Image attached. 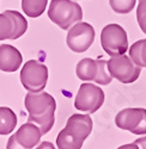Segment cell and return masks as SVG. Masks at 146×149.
<instances>
[{
  "label": "cell",
  "instance_id": "1",
  "mask_svg": "<svg viewBox=\"0 0 146 149\" xmlns=\"http://www.w3.org/2000/svg\"><path fill=\"white\" fill-rule=\"evenodd\" d=\"M25 109L29 112L28 122H32L40 127L43 135L49 131L55 122L56 102L54 97L47 92H29L25 95Z\"/></svg>",
  "mask_w": 146,
  "mask_h": 149
},
{
  "label": "cell",
  "instance_id": "2",
  "mask_svg": "<svg viewBox=\"0 0 146 149\" xmlns=\"http://www.w3.org/2000/svg\"><path fill=\"white\" fill-rule=\"evenodd\" d=\"M92 119L88 115H72L66 127L59 132L56 146L59 149H80L85 139L92 131Z\"/></svg>",
  "mask_w": 146,
  "mask_h": 149
},
{
  "label": "cell",
  "instance_id": "3",
  "mask_svg": "<svg viewBox=\"0 0 146 149\" xmlns=\"http://www.w3.org/2000/svg\"><path fill=\"white\" fill-rule=\"evenodd\" d=\"M48 17L62 30H68L73 24L83 19V10L80 5L71 0H52Z\"/></svg>",
  "mask_w": 146,
  "mask_h": 149
},
{
  "label": "cell",
  "instance_id": "4",
  "mask_svg": "<svg viewBox=\"0 0 146 149\" xmlns=\"http://www.w3.org/2000/svg\"><path fill=\"white\" fill-rule=\"evenodd\" d=\"M108 61L103 58H90L85 57L77 65V77L84 81H95L100 85H109L114 79L108 70Z\"/></svg>",
  "mask_w": 146,
  "mask_h": 149
},
{
  "label": "cell",
  "instance_id": "5",
  "mask_svg": "<svg viewBox=\"0 0 146 149\" xmlns=\"http://www.w3.org/2000/svg\"><path fill=\"white\" fill-rule=\"evenodd\" d=\"M101 44L104 52L110 55H122L128 50V36L119 24H109L101 32Z\"/></svg>",
  "mask_w": 146,
  "mask_h": 149
},
{
  "label": "cell",
  "instance_id": "6",
  "mask_svg": "<svg viewBox=\"0 0 146 149\" xmlns=\"http://www.w3.org/2000/svg\"><path fill=\"white\" fill-rule=\"evenodd\" d=\"M48 81V68L36 60H29L20 70V82L29 92H41Z\"/></svg>",
  "mask_w": 146,
  "mask_h": 149
},
{
  "label": "cell",
  "instance_id": "7",
  "mask_svg": "<svg viewBox=\"0 0 146 149\" xmlns=\"http://www.w3.org/2000/svg\"><path fill=\"white\" fill-rule=\"evenodd\" d=\"M108 70L110 75L122 84L134 82L141 72V67L137 66L131 57L122 55H115L108 61Z\"/></svg>",
  "mask_w": 146,
  "mask_h": 149
},
{
  "label": "cell",
  "instance_id": "8",
  "mask_svg": "<svg viewBox=\"0 0 146 149\" xmlns=\"http://www.w3.org/2000/svg\"><path fill=\"white\" fill-rule=\"evenodd\" d=\"M28 30V22L22 13L6 10L0 13V41L17 40Z\"/></svg>",
  "mask_w": 146,
  "mask_h": 149
},
{
  "label": "cell",
  "instance_id": "9",
  "mask_svg": "<svg viewBox=\"0 0 146 149\" xmlns=\"http://www.w3.org/2000/svg\"><path fill=\"white\" fill-rule=\"evenodd\" d=\"M104 103V92L101 87L92 84L80 85L79 91L76 95L74 106L79 111L95 113L100 110Z\"/></svg>",
  "mask_w": 146,
  "mask_h": 149
},
{
  "label": "cell",
  "instance_id": "10",
  "mask_svg": "<svg viewBox=\"0 0 146 149\" xmlns=\"http://www.w3.org/2000/svg\"><path fill=\"white\" fill-rule=\"evenodd\" d=\"M116 127L134 135L146 134V109H124L115 117Z\"/></svg>",
  "mask_w": 146,
  "mask_h": 149
},
{
  "label": "cell",
  "instance_id": "11",
  "mask_svg": "<svg viewBox=\"0 0 146 149\" xmlns=\"http://www.w3.org/2000/svg\"><path fill=\"white\" fill-rule=\"evenodd\" d=\"M95 41V29L85 22H78L68 30L66 42L68 48L74 53H84Z\"/></svg>",
  "mask_w": 146,
  "mask_h": 149
},
{
  "label": "cell",
  "instance_id": "12",
  "mask_svg": "<svg viewBox=\"0 0 146 149\" xmlns=\"http://www.w3.org/2000/svg\"><path fill=\"white\" fill-rule=\"evenodd\" d=\"M43 136L40 127L32 122H28L18 129V131L12 135L6 148L7 149H31L40 143V140Z\"/></svg>",
  "mask_w": 146,
  "mask_h": 149
},
{
  "label": "cell",
  "instance_id": "13",
  "mask_svg": "<svg viewBox=\"0 0 146 149\" xmlns=\"http://www.w3.org/2000/svg\"><path fill=\"white\" fill-rule=\"evenodd\" d=\"M23 57L17 48L10 44L0 45V70L3 72H16L20 68Z\"/></svg>",
  "mask_w": 146,
  "mask_h": 149
},
{
  "label": "cell",
  "instance_id": "14",
  "mask_svg": "<svg viewBox=\"0 0 146 149\" xmlns=\"http://www.w3.org/2000/svg\"><path fill=\"white\" fill-rule=\"evenodd\" d=\"M17 116L10 107L0 106V135H8L17 125Z\"/></svg>",
  "mask_w": 146,
  "mask_h": 149
},
{
  "label": "cell",
  "instance_id": "15",
  "mask_svg": "<svg viewBox=\"0 0 146 149\" xmlns=\"http://www.w3.org/2000/svg\"><path fill=\"white\" fill-rule=\"evenodd\" d=\"M48 0H22V10L28 17L37 18L46 11Z\"/></svg>",
  "mask_w": 146,
  "mask_h": 149
},
{
  "label": "cell",
  "instance_id": "16",
  "mask_svg": "<svg viewBox=\"0 0 146 149\" xmlns=\"http://www.w3.org/2000/svg\"><path fill=\"white\" fill-rule=\"evenodd\" d=\"M129 57L137 66L141 68L146 67V40H140L131 45Z\"/></svg>",
  "mask_w": 146,
  "mask_h": 149
},
{
  "label": "cell",
  "instance_id": "17",
  "mask_svg": "<svg viewBox=\"0 0 146 149\" xmlns=\"http://www.w3.org/2000/svg\"><path fill=\"white\" fill-rule=\"evenodd\" d=\"M137 0H109L110 7L114 12L120 15L129 13V12L134 8Z\"/></svg>",
  "mask_w": 146,
  "mask_h": 149
},
{
  "label": "cell",
  "instance_id": "18",
  "mask_svg": "<svg viewBox=\"0 0 146 149\" xmlns=\"http://www.w3.org/2000/svg\"><path fill=\"white\" fill-rule=\"evenodd\" d=\"M137 20L142 32L146 33V0H139L137 10Z\"/></svg>",
  "mask_w": 146,
  "mask_h": 149
},
{
  "label": "cell",
  "instance_id": "19",
  "mask_svg": "<svg viewBox=\"0 0 146 149\" xmlns=\"http://www.w3.org/2000/svg\"><path fill=\"white\" fill-rule=\"evenodd\" d=\"M137 149V148H141V149H146V136L144 137H140L138 139L137 141H134L131 144H127V146H122L120 147V149Z\"/></svg>",
  "mask_w": 146,
  "mask_h": 149
},
{
  "label": "cell",
  "instance_id": "20",
  "mask_svg": "<svg viewBox=\"0 0 146 149\" xmlns=\"http://www.w3.org/2000/svg\"><path fill=\"white\" fill-rule=\"evenodd\" d=\"M46 147H47V148H52V149L54 148V146H53L52 143H49V142H43L42 146H40L39 148H46Z\"/></svg>",
  "mask_w": 146,
  "mask_h": 149
}]
</instances>
